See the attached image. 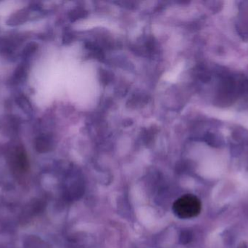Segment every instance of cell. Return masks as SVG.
<instances>
[{
  "instance_id": "cell-1",
  "label": "cell",
  "mask_w": 248,
  "mask_h": 248,
  "mask_svg": "<svg viewBox=\"0 0 248 248\" xmlns=\"http://www.w3.org/2000/svg\"><path fill=\"white\" fill-rule=\"evenodd\" d=\"M201 208V202L192 194H185L179 197L173 204L174 214L181 219L196 217L200 214Z\"/></svg>"
}]
</instances>
